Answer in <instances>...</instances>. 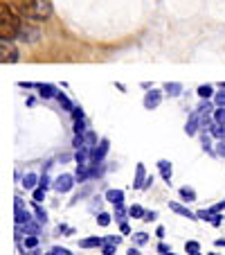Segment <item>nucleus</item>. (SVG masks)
I'll return each mask as SVG.
<instances>
[{
    "instance_id": "f704fd0d",
    "label": "nucleus",
    "mask_w": 225,
    "mask_h": 255,
    "mask_svg": "<svg viewBox=\"0 0 225 255\" xmlns=\"http://www.w3.org/2000/svg\"><path fill=\"white\" fill-rule=\"evenodd\" d=\"M83 129H86V125H83V118H81V120H75V133H83Z\"/></svg>"
},
{
    "instance_id": "8fccbe9b",
    "label": "nucleus",
    "mask_w": 225,
    "mask_h": 255,
    "mask_svg": "<svg viewBox=\"0 0 225 255\" xmlns=\"http://www.w3.org/2000/svg\"><path fill=\"white\" fill-rule=\"evenodd\" d=\"M189 255H201V253H189Z\"/></svg>"
},
{
    "instance_id": "c03bdc74",
    "label": "nucleus",
    "mask_w": 225,
    "mask_h": 255,
    "mask_svg": "<svg viewBox=\"0 0 225 255\" xmlns=\"http://www.w3.org/2000/svg\"><path fill=\"white\" fill-rule=\"evenodd\" d=\"M158 251H160L162 255H169V246H167V244H158Z\"/></svg>"
},
{
    "instance_id": "20e7f679",
    "label": "nucleus",
    "mask_w": 225,
    "mask_h": 255,
    "mask_svg": "<svg viewBox=\"0 0 225 255\" xmlns=\"http://www.w3.org/2000/svg\"><path fill=\"white\" fill-rule=\"evenodd\" d=\"M0 61L2 63H16L18 61V50L11 45V41H5L0 43Z\"/></svg>"
},
{
    "instance_id": "2f4dec72",
    "label": "nucleus",
    "mask_w": 225,
    "mask_h": 255,
    "mask_svg": "<svg viewBox=\"0 0 225 255\" xmlns=\"http://www.w3.org/2000/svg\"><path fill=\"white\" fill-rule=\"evenodd\" d=\"M115 219H117V222H124V219H126V210H124V208H122V206H115Z\"/></svg>"
},
{
    "instance_id": "39448f33",
    "label": "nucleus",
    "mask_w": 225,
    "mask_h": 255,
    "mask_svg": "<svg viewBox=\"0 0 225 255\" xmlns=\"http://www.w3.org/2000/svg\"><path fill=\"white\" fill-rule=\"evenodd\" d=\"M75 183H77V178L75 176H70V174H61V176L54 181V190H57V192H70Z\"/></svg>"
},
{
    "instance_id": "f3484780",
    "label": "nucleus",
    "mask_w": 225,
    "mask_h": 255,
    "mask_svg": "<svg viewBox=\"0 0 225 255\" xmlns=\"http://www.w3.org/2000/svg\"><path fill=\"white\" fill-rule=\"evenodd\" d=\"M164 91H167V95H171V97H178L182 93V86L178 82H169V84H164Z\"/></svg>"
},
{
    "instance_id": "37998d69",
    "label": "nucleus",
    "mask_w": 225,
    "mask_h": 255,
    "mask_svg": "<svg viewBox=\"0 0 225 255\" xmlns=\"http://www.w3.org/2000/svg\"><path fill=\"white\" fill-rule=\"evenodd\" d=\"M155 217H158L155 212H147V215H144V222H153Z\"/></svg>"
},
{
    "instance_id": "423d86ee",
    "label": "nucleus",
    "mask_w": 225,
    "mask_h": 255,
    "mask_svg": "<svg viewBox=\"0 0 225 255\" xmlns=\"http://www.w3.org/2000/svg\"><path fill=\"white\" fill-rule=\"evenodd\" d=\"M108 149H110V142H108V140H101V144H99V147H95V149H90V165L101 163V160H104V156L108 154Z\"/></svg>"
},
{
    "instance_id": "09e8293b",
    "label": "nucleus",
    "mask_w": 225,
    "mask_h": 255,
    "mask_svg": "<svg viewBox=\"0 0 225 255\" xmlns=\"http://www.w3.org/2000/svg\"><path fill=\"white\" fill-rule=\"evenodd\" d=\"M216 246H225V240L221 237V240H216Z\"/></svg>"
},
{
    "instance_id": "79ce46f5",
    "label": "nucleus",
    "mask_w": 225,
    "mask_h": 255,
    "mask_svg": "<svg viewBox=\"0 0 225 255\" xmlns=\"http://www.w3.org/2000/svg\"><path fill=\"white\" fill-rule=\"evenodd\" d=\"M106 242H110V244H120V242H122V237L120 235H110V237H106Z\"/></svg>"
},
{
    "instance_id": "412c9836",
    "label": "nucleus",
    "mask_w": 225,
    "mask_h": 255,
    "mask_svg": "<svg viewBox=\"0 0 225 255\" xmlns=\"http://www.w3.org/2000/svg\"><path fill=\"white\" fill-rule=\"evenodd\" d=\"M34 212H36V219H39V222H43V224L48 222V212H45L36 201H34Z\"/></svg>"
},
{
    "instance_id": "3c124183",
    "label": "nucleus",
    "mask_w": 225,
    "mask_h": 255,
    "mask_svg": "<svg viewBox=\"0 0 225 255\" xmlns=\"http://www.w3.org/2000/svg\"><path fill=\"white\" fill-rule=\"evenodd\" d=\"M221 86H223V88H225V82H223V84H221Z\"/></svg>"
},
{
    "instance_id": "6e6552de",
    "label": "nucleus",
    "mask_w": 225,
    "mask_h": 255,
    "mask_svg": "<svg viewBox=\"0 0 225 255\" xmlns=\"http://www.w3.org/2000/svg\"><path fill=\"white\" fill-rule=\"evenodd\" d=\"M160 100H162V93H160V91H149L147 95H144V109H149V111L158 109Z\"/></svg>"
},
{
    "instance_id": "6ab92c4d",
    "label": "nucleus",
    "mask_w": 225,
    "mask_h": 255,
    "mask_svg": "<svg viewBox=\"0 0 225 255\" xmlns=\"http://www.w3.org/2000/svg\"><path fill=\"white\" fill-rule=\"evenodd\" d=\"M178 194H180L182 201H187V203H189V201H196V192H194L192 188H187V185H185V188L178 190Z\"/></svg>"
},
{
    "instance_id": "cd10ccee",
    "label": "nucleus",
    "mask_w": 225,
    "mask_h": 255,
    "mask_svg": "<svg viewBox=\"0 0 225 255\" xmlns=\"http://www.w3.org/2000/svg\"><path fill=\"white\" fill-rule=\"evenodd\" d=\"M185 251L187 253H198V251H201V244H198V242H187Z\"/></svg>"
},
{
    "instance_id": "7ed1b4c3",
    "label": "nucleus",
    "mask_w": 225,
    "mask_h": 255,
    "mask_svg": "<svg viewBox=\"0 0 225 255\" xmlns=\"http://www.w3.org/2000/svg\"><path fill=\"white\" fill-rule=\"evenodd\" d=\"M41 32L39 27H34L32 23H29L27 18L23 20V25H20V32H18V39L23 41V43H34V41H39Z\"/></svg>"
},
{
    "instance_id": "aec40b11",
    "label": "nucleus",
    "mask_w": 225,
    "mask_h": 255,
    "mask_svg": "<svg viewBox=\"0 0 225 255\" xmlns=\"http://www.w3.org/2000/svg\"><path fill=\"white\" fill-rule=\"evenodd\" d=\"M129 215L135 217V219H144V215H147V212H144L142 206H131L129 208Z\"/></svg>"
},
{
    "instance_id": "de8ad7c7",
    "label": "nucleus",
    "mask_w": 225,
    "mask_h": 255,
    "mask_svg": "<svg viewBox=\"0 0 225 255\" xmlns=\"http://www.w3.org/2000/svg\"><path fill=\"white\" fill-rule=\"evenodd\" d=\"M126 255H140V253H138V249H129V253Z\"/></svg>"
},
{
    "instance_id": "ea45409f",
    "label": "nucleus",
    "mask_w": 225,
    "mask_h": 255,
    "mask_svg": "<svg viewBox=\"0 0 225 255\" xmlns=\"http://www.w3.org/2000/svg\"><path fill=\"white\" fill-rule=\"evenodd\" d=\"M39 185H41V188H45V190H48V185H50V176H48V174H43V176H41Z\"/></svg>"
},
{
    "instance_id": "c85d7f7f",
    "label": "nucleus",
    "mask_w": 225,
    "mask_h": 255,
    "mask_svg": "<svg viewBox=\"0 0 225 255\" xmlns=\"http://www.w3.org/2000/svg\"><path fill=\"white\" fill-rule=\"evenodd\" d=\"M43 199H45V188H41V185H39V188L34 190V201H36V203H41V201H43Z\"/></svg>"
},
{
    "instance_id": "9d476101",
    "label": "nucleus",
    "mask_w": 225,
    "mask_h": 255,
    "mask_svg": "<svg viewBox=\"0 0 225 255\" xmlns=\"http://www.w3.org/2000/svg\"><path fill=\"white\" fill-rule=\"evenodd\" d=\"M147 172H144V165L138 163V172H135V181H133V188H144L147 185Z\"/></svg>"
},
{
    "instance_id": "2eb2a0df",
    "label": "nucleus",
    "mask_w": 225,
    "mask_h": 255,
    "mask_svg": "<svg viewBox=\"0 0 225 255\" xmlns=\"http://www.w3.org/2000/svg\"><path fill=\"white\" fill-rule=\"evenodd\" d=\"M158 167H160V174L167 183H171V163L169 160H158Z\"/></svg>"
},
{
    "instance_id": "a878e982",
    "label": "nucleus",
    "mask_w": 225,
    "mask_h": 255,
    "mask_svg": "<svg viewBox=\"0 0 225 255\" xmlns=\"http://www.w3.org/2000/svg\"><path fill=\"white\" fill-rule=\"evenodd\" d=\"M210 131H212V133L216 135V138H221V140L225 138V127H223V125H214V127H212Z\"/></svg>"
},
{
    "instance_id": "72a5a7b5",
    "label": "nucleus",
    "mask_w": 225,
    "mask_h": 255,
    "mask_svg": "<svg viewBox=\"0 0 225 255\" xmlns=\"http://www.w3.org/2000/svg\"><path fill=\"white\" fill-rule=\"evenodd\" d=\"M214 104H216V109H225V93H219L214 97Z\"/></svg>"
},
{
    "instance_id": "473e14b6",
    "label": "nucleus",
    "mask_w": 225,
    "mask_h": 255,
    "mask_svg": "<svg viewBox=\"0 0 225 255\" xmlns=\"http://www.w3.org/2000/svg\"><path fill=\"white\" fill-rule=\"evenodd\" d=\"M212 109H214V106H212L210 102H203V104L198 106V116H205V113H210Z\"/></svg>"
},
{
    "instance_id": "4c0bfd02",
    "label": "nucleus",
    "mask_w": 225,
    "mask_h": 255,
    "mask_svg": "<svg viewBox=\"0 0 225 255\" xmlns=\"http://www.w3.org/2000/svg\"><path fill=\"white\" fill-rule=\"evenodd\" d=\"M52 253H54V255H72L70 251H68V249H61V246H54Z\"/></svg>"
},
{
    "instance_id": "a19ab883",
    "label": "nucleus",
    "mask_w": 225,
    "mask_h": 255,
    "mask_svg": "<svg viewBox=\"0 0 225 255\" xmlns=\"http://www.w3.org/2000/svg\"><path fill=\"white\" fill-rule=\"evenodd\" d=\"M216 151H219V154H221V156H225V138H223V140H221V142H219V144H216Z\"/></svg>"
},
{
    "instance_id": "58836bf2",
    "label": "nucleus",
    "mask_w": 225,
    "mask_h": 255,
    "mask_svg": "<svg viewBox=\"0 0 225 255\" xmlns=\"http://www.w3.org/2000/svg\"><path fill=\"white\" fill-rule=\"evenodd\" d=\"M212 224H214V226H221V224H223V217L219 215V212H216V215H212V219H210Z\"/></svg>"
},
{
    "instance_id": "b1692460",
    "label": "nucleus",
    "mask_w": 225,
    "mask_h": 255,
    "mask_svg": "<svg viewBox=\"0 0 225 255\" xmlns=\"http://www.w3.org/2000/svg\"><path fill=\"white\" fill-rule=\"evenodd\" d=\"M214 122H216V125H223L225 127V109H216V111H214Z\"/></svg>"
},
{
    "instance_id": "f8f14e48",
    "label": "nucleus",
    "mask_w": 225,
    "mask_h": 255,
    "mask_svg": "<svg viewBox=\"0 0 225 255\" xmlns=\"http://www.w3.org/2000/svg\"><path fill=\"white\" fill-rule=\"evenodd\" d=\"M36 88H39L41 97H45V100H50V97H57V88L52 86V84H36Z\"/></svg>"
},
{
    "instance_id": "ddd939ff",
    "label": "nucleus",
    "mask_w": 225,
    "mask_h": 255,
    "mask_svg": "<svg viewBox=\"0 0 225 255\" xmlns=\"http://www.w3.org/2000/svg\"><path fill=\"white\" fill-rule=\"evenodd\" d=\"M34 2H36V0H11V5H14L16 9H18L20 14H25V16H27V11L32 9Z\"/></svg>"
},
{
    "instance_id": "c756f323",
    "label": "nucleus",
    "mask_w": 225,
    "mask_h": 255,
    "mask_svg": "<svg viewBox=\"0 0 225 255\" xmlns=\"http://www.w3.org/2000/svg\"><path fill=\"white\" fill-rule=\"evenodd\" d=\"M133 240H135V244L142 246V244H147V242H149V235H147V233H135Z\"/></svg>"
},
{
    "instance_id": "e433bc0d",
    "label": "nucleus",
    "mask_w": 225,
    "mask_h": 255,
    "mask_svg": "<svg viewBox=\"0 0 225 255\" xmlns=\"http://www.w3.org/2000/svg\"><path fill=\"white\" fill-rule=\"evenodd\" d=\"M221 210H225V201H219L216 206H212V208H210L212 215H216V212H221Z\"/></svg>"
},
{
    "instance_id": "4be33fe9",
    "label": "nucleus",
    "mask_w": 225,
    "mask_h": 255,
    "mask_svg": "<svg viewBox=\"0 0 225 255\" xmlns=\"http://www.w3.org/2000/svg\"><path fill=\"white\" fill-rule=\"evenodd\" d=\"M57 100H59V104H61L63 109H66V111H72V109H75V106L70 104V100H68V97L63 95V93H57Z\"/></svg>"
},
{
    "instance_id": "bb28decb",
    "label": "nucleus",
    "mask_w": 225,
    "mask_h": 255,
    "mask_svg": "<svg viewBox=\"0 0 225 255\" xmlns=\"http://www.w3.org/2000/svg\"><path fill=\"white\" fill-rule=\"evenodd\" d=\"M25 246H27V249H36V246H39V237L36 235L25 237Z\"/></svg>"
},
{
    "instance_id": "7c9ffc66",
    "label": "nucleus",
    "mask_w": 225,
    "mask_h": 255,
    "mask_svg": "<svg viewBox=\"0 0 225 255\" xmlns=\"http://www.w3.org/2000/svg\"><path fill=\"white\" fill-rule=\"evenodd\" d=\"M115 246H117V244L104 242V249H101V253H104V255H115Z\"/></svg>"
},
{
    "instance_id": "f257e3e1",
    "label": "nucleus",
    "mask_w": 225,
    "mask_h": 255,
    "mask_svg": "<svg viewBox=\"0 0 225 255\" xmlns=\"http://www.w3.org/2000/svg\"><path fill=\"white\" fill-rule=\"evenodd\" d=\"M20 25H23V20L16 16V11L11 9L7 2H2V5H0V36L5 41L18 39Z\"/></svg>"
},
{
    "instance_id": "393cba45",
    "label": "nucleus",
    "mask_w": 225,
    "mask_h": 255,
    "mask_svg": "<svg viewBox=\"0 0 225 255\" xmlns=\"http://www.w3.org/2000/svg\"><path fill=\"white\" fill-rule=\"evenodd\" d=\"M97 224H99V226H108V224H110V215H108V212H99V215H97Z\"/></svg>"
},
{
    "instance_id": "4468645a",
    "label": "nucleus",
    "mask_w": 225,
    "mask_h": 255,
    "mask_svg": "<svg viewBox=\"0 0 225 255\" xmlns=\"http://www.w3.org/2000/svg\"><path fill=\"white\" fill-rule=\"evenodd\" d=\"M169 208H171L173 212H178V215H182V217H187V219H198L194 212H189V208H185V206H180V203H169Z\"/></svg>"
},
{
    "instance_id": "a211bd4d",
    "label": "nucleus",
    "mask_w": 225,
    "mask_h": 255,
    "mask_svg": "<svg viewBox=\"0 0 225 255\" xmlns=\"http://www.w3.org/2000/svg\"><path fill=\"white\" fill-rule=\"evenodd\" d=\"M36 183H39V176H36V174H25V178H23V188H27V190H36Z\"/></svg>"
},
{
    "instance_id": "dca6fc26",
    "label": "nucleus",
    "mask_w": 225,
    "mask_h": 255,
    "mask_svg": "<svg viewBox=\"0 0 225 255\" xmlns=\"http://www.w3.org/2000/svg\"><path fill=\"white\" fill-rule=\"evenodd\" d=\"M106 240H101V237H86V240H81L79 244H81V249H95V246H101Z\"/></svg>"
},
{
    "instance_id": "49530a36",
    "label": "nucleus",
    "mask_w": 225,
    "mask_h": 255,
    "mask_svg": "<svg viewBox=\"0 0 225 255\" xmlns=\"http://www.w3.org/2000/svg\"><path fill=\"white\" fill-rule=\"evenodd\" d=\"M155 233H158V237H160V240H162V237H164V228H162V226H158V231H155Z\"/></svg>"
},
{
    "instance_id": "f03ea898",
    "label": "nucleus",
    "mask_w": 225,
    "mask_h": 255,
    "mask_svg": "<svg viewBox=\"0 0 225 255\" xmlns=\"http://www.w3.org/2000/svg\"><path fill=\"white\" fill-rule=\"evenodd\" d=\"M50 16H52V5H50V0H36L32 5V9L27 11L29 20H48Z\"/></svg>"
},
{
    "instance_id": "5fc2aeb1",
    "label": "nucleus",
    "mask_w": 225,
    "mask_h": 255,
    "mask_svg": "<svg viewBox=\"0 0 225 255\" xmlns=\"http://www.w3.org/2000/svg\"><path fill=\"white\" fill-rule=\"evenodd\" d=\"M169 255H171V253H169Z\"/></svg>"
},
{
    "instance_id": "a18cd8bd",
    "label": "nucleus",
    "mask_w": 225,
    "mask_h": 255,
    "mask_svg": "<svg viewBox=\"0 0 225 255\" xmlns=\"http://www.w3.org/2000/svg\"><path fill=\"white\" fill-rule=\"evenodd\" d=\"M120 231L124 233V235H129V231H131V228H129V224H126V222H122V224H120Z\"/></svg>"
},
{
    "instance_id": "5701e85b",
    "label": "nucleus",
    "mask_w": 225,
    "mask_h": 255,
    "mask_svg": "<svg viewBox=\"0 0 225 255\" xmlns=\"http://www.w3.org/2000/svg\"><path fill=\"white\" fill-rule=\"evenodd\" d=\"M212 93H214V91H212V86H210V84H203V86H198V95H201L203 100H207V97H212Z\"/></svg>"
},
{
    "instance_id": "864d4df0",
    "label": "nucleus",
    "mask_w": 225,
    "mask_h": 255,
    "mask_svg": "<svg viewBox=\"0 0 225 255\" xmlns=\"http://www.w3.org/2000/svg\"><path fill=\"white\" fill-rule=\"evenodd\" d=\"M45 255H54V253H45Z\"/></svg>"
},
{
    "instance_id": "603ef678",
    "label": "nucleus",
    "mask_w": 225,
    "mask_h": 255,
    "mask_svg": "<svg viewBox=\"0 0 225 255\" xmlns=\"http://www.w3.org/2000/svg\"><path fill=\"white\" fill-rule=\"evenodd\" d=\"M210 255H219V253H210Z\"/></svg>"
},
{
    "instance_id": "0eeeda50",
    "label": "nucleus",
    "mask_w": 225,
    "mask_h": 255,
    "mask_svg": "<svg viewBox=\"0 0 225 255\" xmlns=\"http://www.w3.org/2000/svg\"><path fill=\"white\" fill-rule=\"evenodd\" d=\"M14 206H16V224H18V226L32 222V215H29V212L23 208V201H20V199H16Z\"/></svg>"
},
{
    "instance_id": "9b49d317",
    "label": "nucleus",
    "mask_w": 225,
    "mask_h": 255,
    "mask_svg": "<svg viewBox=\"0 0 225 255\" xmlns=\"http://www.w3.org/2000/svg\"><path fill=\"white\" fill-rule=\"evenodd\" d=\"M106 201L115 203V206H122V203H124V192H122V190H108V192H106Z\"/></svg>"
},
{
    "instance_id": "c9c22d12",
    "label": "nucleus",
    "mask_w": 225,
    "mask_h": 255,
    "mask_svg": "<svg viewBox=\"0 0 225 255\" xmlns=\"http://www.w3.org/2000/svg\"><path fill=\"white\" fill-rule=\"evenodd\" d=\"M70 113H72V120H81V118H83V111L79 109V106H75Z\"/></svg>"
},
{
    "instance_id": "1a4fd4ad",
    "label": "nucleus",
    "mask_w": 225,
    "mask_h": 255,
    "mask_svg": "<svg viewBox=\"0 0 225 255\" xmlns=\"http://www.w3.org/2000/svg\"><path fill=\"white\" fill-rule=\"evenodd\" d=\"M198 127H201V116H198V113H194V116L187 120V125H185V133L187 135H196L198 133Z\"/></svg>"
}]
</instances>
